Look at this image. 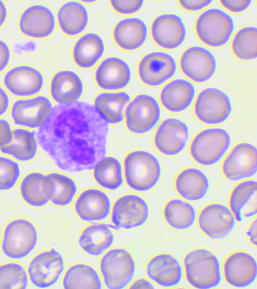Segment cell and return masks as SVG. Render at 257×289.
<instances>
[{
	"label": "cell",
	"instance_id": "cell-1",
	"mask_svg": "<svg viewBox=\"0 0 257 289\" xmlns=\"http://www.w3.org/2000/svg\"><path fill=\"white\" fill-rule=\"evenodd\" d=\"M108 124L94 106L76 101L53 106L36 132L39 146L61 170L90 171L105 157Z\"/></svg>",
	"mask_w": 257,
	"mask_h": 289
},
{
	"label": "cell",
	"instance_id": "cell-2",
	"mask_svg": "<svg viewBox=\"0 0 257 289\" xmlns=\"http://www.w3.org/2000/svg\"><path fill=\"white\" fill-rule=\"evenodd\" d=\"M185 278L192 287L210 289L218 286L222 280V271L218 257L204 248L193 249L183 258Z\"/></svg>",
	"mask_w": 257,
	"mask_h": 289
},
{
	"label": "cell",
	"instance_id": "cell-3",
	"mask_svg": "<svg viewBox=\"0 0 257 289\" xmlns=\"http://www.w3.org/2000/svg\"><path fill=\"white\" fill-rule=\"evenodd\" d=\"M123 165L126 183L136 191H150L161 179V163L155 155L149 152L136 150L130 152L125 156Z\"/></svg>",
	"mask_w": 257,
	"mask_h": 289
},
{
	"label": "cell",
	"instance_id": "cell-4",
	"mask_svg": "<svg viewBox=\"0 0 257 289\" xmlns=\"http://www.w3.org/2000/svg\"><path fill=\"white\" fill-rule=\"evenodd\" d=\"M231 144L229 132L222 127H210L197 133L190 145L189 152L193 160L206 167L218 163L225 155Z\"/></svg>",
	"mask_w": 257,
	"mask_h": 289
},
{
	"label": "cell",
	"instance_id": "cell-5",
	"mask_svg": "<svg viewBox=\"0 0 257 289\" xmlns=\"http://www.w3.org/2000/svg\"><path fill=\"white\" fill-rule=\"evenodd\" d=\"M198 38L207 46L218 48L225 45L234 31L232 17L224 10L210 8L203 12L195 23Z\"/></svg>",
	"mask_w": 257,
	"mask_h": 289
},
{
	"label": "cell",
	"instance_id": "cell-6",
	"mask_svg": "<svg viewBox=\"0 0 257 289\" xmlns=\"http://www.w3.org/2000/svg\"><path fill=\"white\" fill-rule=\"evenodd\" d=\"M39 239L35 225L24 218L9 222L3 234L1 248L4 255L15 260L28 256L36 248Z\"/></svg>",
	"mask_w": 257,
	"mask_h": 289
},
{
	"label": "cell",
	"instance_id": "cell-7",
	"mask_svg": "<svg viewBox=\"0 0 257 289\" xmlns=\"http://www.w3.org/2000/svg\"><path fill=\"white\" fill-rule=\"evenodd\" d=\"M136 269L133 256L124 248L108 250L100 262V270L104 285L109 289L126 287L133 279Z\"/></svg>",
	"mask_w": 257,
	"mask_h": 289
},
{
	"label": "cell",
	"instance_id": "cell-8",
	"mask_svg": "<svg viewBox=\"0 0 257 289\" xmlns=\"http://www.w3.org/2000/svg\"><path fill=\"white\" fill-rule=\"evenodd\" d=\"M233 110L230 96L223 90L210 87L201 91L196 99L194 112L201 122L215 125L225 122Z\"/></svg>",
	"mask_w": 257,
	"mask_h": 289
},
{
	"label": "cell",
	"instance_id": "cell-9",
	"mask_svg": "<svg viewBox=\"0 0 257 289\" xmlns=\"http://www.w3.org/2000/svg\"><path fill=\"white\" fill-rule=\"evenodd\" d=\"M125 123L132 132L143 134L152 130L161 118V108L152 95L142 93L137 95L128 104L125 111Z\"/></svg>",
	"mask_w": 257,
	"mask_h": 289
},
{
	"label": "cell",
	"instance_id": "cell-10",
	"mask_svg": "<svg viewBox=\"0 0 257 289\" xmlns=\"http://www.w3.org/2000/svg\"><path fill=\"white\" fill-rule=\"evenodd\" d=\"M65 270L61 254L52 248L35 256L29 263L27 272L32 284L41 288L55 284Z\"/></svg>",
	"mask_w": 257,
	"mask_h": 289
},
{
	"label": "cell",
	"instance_id": "cell-11",
	"mask_svg": "<svg viewBox=\"0 0 257 289\" xmlns=\"http://www.w3.org/2000/svg\"><path fill=\"white\" fill-rule=\"evenodd\" d=\"M197 219L202 232L210 239L218 241L230 235L235 228L236 221L230 208L219 203L204 206Z\"/></svg>",
	"mask_w": 257,
	"mask_h": 289
},
{
	"label": "cell",
	"instance_id": "cell-12",
	"mask_svg": "<svg viewBox=\"0 0 257 289\" xmlns=\"http://www.w3.org/2000/svg\"><path fill=\"white\" fill-rule=\"evenodd\" d=\"M150 215L149 206L140 196L123 195L114 202L111 211V221L115 230H125L144 225Z\"/></svg>",
	"mask_w": 257,
	"mask_h": 289
},
{
	"label": "cell",
	"instance_id": "cell-13",
	"mask_svg": "<svg viewBox=\"0 0 257 289\" xmlns=\"http://www.w3.org/2000/svg\"><path fill=\"white\" fill-rule=\"evenodd\" d=\"M222 171L226 179L236 182L254 177L257 172V150L253 144H236L224 160Z\"/></svg>",
	"mask_w": 257,
	"mask_h": 289
},
{
	"label": "cell",
	"instance_id": "cell-14",
	"mask_svg": "<svg viewBox=\"0 0 257 289\" xmlns=\"http://www.w3.org/2000/svg\"><path fill=\"white\" fill-rule=\"evenodd\" d=\"M190 133L188 124L176 117L163 120L158 126L154 137L157 150L168 157L176 156L186 148Z\"/></svg>",
	"mask_w": 257,
	"mask_h": 289
},
{
	"label": "cell",
	"instance_id": "cell-15",
	"mask_svg": "<svg viewBox=\"0 0 257 289\" xmlns=\"http://www.w3.org/2000/svg\"><path fill=\"white\" fill-rule=\"evenodd\" d=\"M177 70V62L170 54L154 51L145 55L138 65L140 79L145 84L159 86L172 78Z\"/></svg>",
	"mask_w": 257,
	"mask_h": 289
},
{
	"label": "cell",
	"instance_id": "cell-16",
	"mask_svg": "<svg viewBox=\"0 0 257 289\" xmlns=\"http://www.w3.org/2000/svg\"><path fill=\"white\" fill-rule=\"evenodd\" d=\"M217 60L208 49L200 46L188 48L182 53L180 66L183 73L196 83H204L215 74Z\"/></svg>",
	"mask_w": 257,
	"mask_h": 289
},
{
	"label": "cell",
	"instance_id": "cell-17",
	"mask_svg": "<svg viewBox=\"0 0 257 289\" xmlns=\"http://www.w3.org/2000/svg\"><path fill=\"white\" fill-rule=\"evenodd\" d=\"M53 107L49 98L38 95L16 100L11 107V116L15 125L26 128H38Z\"/></svg>",
	"mask_w": 257,
	"mask_h": 289
},
{
	"label": "cell",
	"instance_id": "cell-18",
	"mask_svg": "<svg viewBox=\"0 0 257 289\" xmlns=\"http://www.w3.org/2000/svg\"><path fill=\"white\" fill-rule=\"evenodd\" d=\"M226 282L236 288H245L253 284L257 277V262L249 253L237 251L230 254L223 265Z\"/></svg>",
	"mask_w": 257,
	"mask_h": 289
},
{
	"label": "cell",
	"instance_id": "cell-19",
	"mask_svg": "<svg viewBox=\"0 0 257 289\" xmlns=\"http://www.w3.org/2000/svg\"><path fill=\"white\" fill-rule=\"evenodd\" d=\"M3 82L12 94L21 97L33 96L39 93L44 85L43 75L32 66L14 67L5 74Z\"/></svg>",
	"mask_w": 257,
	"mask_h": 289
},
{
	"label": "cell",
	"instance_id": "cell-20",
	"mask_svg": "<svg viewBox=\"0 0 257 289\" xmlns=\"http://www.w3.org/2000/svg\"><path fill=\"white\" fill-rule=\"evenodd\" d=\"M151 33L155 43L167 50L179 47L184 42L187 35L182 19L176 14L169 13L161 14L153 20Z\"/></svg>",
	"mask_w": 257,
	"mask_h": 289
},
{
	"label": "cell",
	"instance_id": "cell-21",
	"mask_svg": "<svg viewBox=\"0 0 257 289\" xmlns=\"http://www.w3.org/2000/svg\"><path fill=\"white\" fill-rule=\"evenodd\" d=\"M19 27L21 33L27 37L46 38L51 36L55 30V15L46 6L33 5L27 8L22 13Z\"/></svg>",
	"mask_w": 257,
	"mask_h": 289
},
{
	"label": "cell",
	"instance_id": "cell-22",
	"mask_svg": "<svg viewBox=\"0 0 257 289\" xmlns=\"http://www.w3.org/2000/svg\"><path fill=\"white\" fill-rule=\"evenodd\" d=\"M147 276L157 284L166 288L174 287L182 281L183 266L173 254L163 252L152 257L146 265Z\"/></svg>",
	"mask_w": 257,
	"mask_h": 289
},
{
	"label": "cell",
	"instance_id": "cell-23",
	"mask_svg": "<svg viewBox=\"0 0 257 289\" xmlns=\"http://www.w3.org/2000/svg\"><path fill=\"white\" fill-rule=\"evenodd\" d=\"M97 85L106 90L123 89L130 83L132 70L123 59L110 56L103 59L97 66L94 75Z\"/></svg>",
	"mask_w": 257,
	"mask_h": 289
},
{
	"label": "cell",
	"instance_id": "cell-24",
	"mask_svg": "<svg viewBox=\"0 0 257 289\" xmlns=\"http://www.w3.org/2000/svg\"><path fill=\"white\" fill-rule=\"evenodd\" d=\"M74 208L81 220L88 222L100 221L109 216L111 202L104 192L91 188L81 193L75 202Z\"/></svg>",
	"mask_w": 257,
	"mask_h": 289
},
{
	"label": "cell",
	"instance_id": "cell-25",
	"mask_svg": "<svg viewBox=\"0 0 257 289\" xmlns=\"http://www.w3.org/2000/svg\"><path fill=\"white\" fill-rule=\"evenodd\" d=\"M210 184L207 175L196 168H187L179 173L175 180L178 194L185 200L199 201L209 191Z\"/></svg>",
	"mask_w": 257,
	"mask_h": 289
},
{
	"label": "cell",
	"instance_id": "cell-26",
	"mask_svg": "<svg viewBox=\"0 0 257 289\" xmlns=\"http://www.w3.org/2000/svg\"><path fill=\"white\" fill-rule=\"evenodd\" d=\"M196 89L190 81L182 78L173 80L162 89L160 99L163 106L173 113H180L192 104Z\"/></svg>",
	"mask_w": 257,
	"mask_h": 289
},
{
	"label": "cell",
	"instance_id": "cell-27",
	"mask_svg": "<svg viewBox=\"0 0 257 289\" xmlns=\"http://www.w3.org/2000/svg\"><path fill=\"white\" fill-rule=\"evenodd\" d=\"M148 29L145 22L140 18L123 19L115 25L112 33L113 40L121 49L129 51L136 50L146 42Z\"/></svg>",
	"mask_w": 257,
	"mask_h": 289
},
{
	"label": "cell",
	"instance_id": "cell-28",
	"mask_svg": "<svg viewBox=\"0 0 257 289\" xmlns=\"http://www.w3.org/2000/svg\"><path fill=\"white\" fill-rule=\"evenodd\" d=\"M256 190L254 180H243L232 189L229 206L237 222H242L243 217L250 218L256 215Z\"/></svg>",
	"mask_w": 257,
	"mask_h": 289
},
{
	"label": "cell",
	"instance_id": "cell-29",
	"mask_svg": "<svg viewBox=\"0 0 257 289\" xmlns=\"http://www.w3.org/2000/svg\"><path fill=\"white\" fill-rule=\"evenodd\" d=\"M84 86L80 77L74 71L63 70L52 77L50 86L52 99L59 104L77 101L82 95Z\"/></svg>",
	"mask_w": 257,
	"mask_h": 289
},
{
	"label": "cell",
	"instance_id": "cell-30",
	"mask_svg": "<svg viewBox=\"0 0 257 289\" xmlns=\"http://www.w3.org/2000/svg\"><path fill=\"white\" fill-rule=\"evenodd\" d=\"M113 224L98 223L85 227L78 239L80 248L87 254L97 257L102 255L112 245L114 235Z\"/></svg>",
	"mask_w": 257,
	"mask_h": 289
},
{
	"label": "cell",
	"instance_id": "cell-31",
	"mask_svg": "<svg viewBox=\"0 0 257 289\" xmlns=\"http://www.w3.org/2000/svg\"><path fill=\"white\" fill-rule=\"evenodd\" d=\"M104 51L105 44L101 37L95 33H87L76 42L72 51L73 59L78 67L89 69L98 62Z\"/></svg>",
	"mask_w": 257,
	"mask_h": 289
},
{
	"label": "cell",
	"instance_id": "cell-32",
	"mask_svg": "<svg viewBox=\"0 0 257 289\" xmlns=\"http://www.w3.org/2000/svg\"><path fill=\"white\" fill-rule=\"evenodd\" d=\"M59 26L62 32L69 36L81 34L86 28L89 20L85 6L77 1L64 3L57 14Z\"/></svg>",
	"mask_w": 257,
	"mask_h": 289
},
{
	"label": "cell",
	"instance_id": "cell-33",
	"mask_svg": "<svg viewBox=\"0 0 257 289\" xmlns=\"http://www.w3.org/2000/svg\"><path fill=\"white\" fill-rule=\"evenodd\" d=\"M13 133L12 142L0 148L1 153L21 162L33 160L38 152L36 132L26 128L18 127L13 130Z\"/></svg>",
	"mask_w": 257,
	"mask_h": 289
},
{
	"label": "cell",
	"instance_id": "cell-34",
	"mask_svg": "<svg viewBox=\"0 0 257 289\" xmlns=\"http://www.w3.org/2000/svg\"><path fill=\"white\" fill-rule=\"evenodd\" d=\"M131 99L125 91L102 92L95 97L94 107L108 124H116L124 120L123 109Z\"/></svg>",
	"mask_w": 257,
	"mask_h": 289
},
{
	"label": "cell",
	"instance_id": "cell-35",
	"mask_svg": "<svg viewBox=\"0 0 257 289\" xmlns=\"http://www.w3.org/2000/svg\"><path fill=\"white\" fill-rule=\"evenodd\" d=\"M163 217L172 228L179 231L186 230L195 223L197 213L196 208L190 202L180 198H173L165 205Z\"/></svg>",
	"mask_w": 257,
	"mask_h": 289
},
{
	"label": "cell",
	"instance_id": "cell-36",
	"mask_svg": "<svg viewBox=\"0 0 257 289\" xmlns=\"http://www.w3.org/2000/svg\"><path fill=\"white\" fill-rule=\"evenodd\" d=\"M20 192L24 202L33 207H43L50 201L46 175L41 172L26 175L21 181Z\"/></svg>",
	"mask_w": 257,
	"mask_h": 289
},
{
	"label": "cell",
	"instance_id": "cell-37",
	"mask_svg": "<svg viewBox=\"0 0 257 289\" xmlns=\"http://www.w3.org/2000/svg\"><path fill=\"white\" fill-rule=\"evenodd\" d=\"M93 177L102 188L111 191L117 190L123 183L121 163L114 157H104L95 165Z\"/></svg>",
	"mask_w": 257,
	"mask_h": 289
},
{
	"label": "cell",
	"instance_id": "cell-38",
	"mask_svg": "<svg viewBox=\"0 0 257 289\" xmlns=\"http://www.w3.org/2000/svg\"><path fill=\"white\" fill-rule=\"evenodd\" d=\"M50 200L57 206H66L73 201L77 192L75 181L69 177L57 172L46 175Z\"/></svg>",
	"mask_w": 257,
	"mask_h": 289
},
{
	"label": "cell",
	"instance_id": "cell-39",
	"mask_svg": "<svg viewBox=\"0 0 257 289\" xmlns=\"http://www.w3.org/2000/svg\"><path fill=\"white\" fill-rule=\"evenodd\" d=\"M65 288H99L103 287L97 271L91 266L77 263L70 266L63 276Z\"/></svg>",
	"mask_w": 257,
	"mask_h": 289
},
{
	"label": "cell",
	"instance_id": "cell-40",
	"mask_svg": "<svg viewBox=\"0 0 257 289\" xmlns=\"http://www.w3.org/2000/svg\"><path fill=\"white\" fill-rule=\"evenodd\" d=\"M257 30L255 27L247 26L239 30L234 35L231 49L239 60L250 61L257 56Z\"/></svg>",
	"mask_w": 257,
	"mask_h": 289
},
{
	"label": "cell",
	"instance_id": "cell-41",
	"mask_svg": "<svg viewBox=\"0 0 257 289\" xmlns=\"http://www.w3.org/2000/svg\"><path fill=\"white\" fill-rule=\"evenodd\" d=\"M28 285V275L22 265L9 262L0 265V288L25 289Z\"/></svg>",
	"mask_w": 257,
	"mask_h": 289
},
{
	"label": "cell",
	"instance_id": "cell-42",
	"mask_svg": "<svg viewBox=\"0 0 257 289\" xmlns=\"http://www.w3.org/2000/svg\"><path fill=\"white\" fill-rule=\"evenodd\" d=\"M21 175V168L17 161L6 156H0V191L14 188Z\"/></svg>",
	"mask_w": 257,
	"mask_h": 289
},
{
	"label": "cell",
	"instance_id": "cell-43",
	"mask_svg": "<svg viewBox=\"0 0 257 289\" xmlns=\"http://www.w3.org/2000/svg\"><path fill=\"white\" fill-rule=\"evenodd\" d=\"M114 11L122 15H132L139 12L143 7L144 1H111Z\"/></svg>",
	"mask_w": 257,
	"mask_h": 289
},
{
	"label": "cell",
	"instance_id": "cell-44",
	"mask_svg": "<svg viewBox=\"0 0 257 289\" xmlns=\"http://www.w3.org/2000/svg\"><path fill=\"white\" fill-rule=\"evenodd\" d=\"M13 138V130L10 122L5 118H0V148L9 144Z\"/></svg>",
	"mask_w": 257,
	"mask_h": 289
},
{
	"label": "cell",
	"instance_id": "cell-45",
	"mask_svg": "<svg viewBox=\"0 0 257 289\" xmlns=\"http://www.w3.org/2000/svg\"><path fill=\"white\" fill-rule=\"evenodd\" d=\"M251 1H220L221 5L228 11L234 13H241L248 8Z\"/></svg>",
	"mask_w": 257,
	"mask_h": 289
},
{
	"label": "cell",
	"instance_id": "cell-46",
	"mask_svg": "<svg viewBox=\"0 0 257 289\" xmlns=\"http://www.w3.org/2000/svg\"><path fill=\"white\" fill-rule=\"evenodd\" d=\"M212 1H179L180 5L184 9L191 12L200 11L209 6Z\"/></svg>",
	"mask_w": 257,
	"mask_h": 289
},
{
	"label": "cell",
	"instance_id": "cell-47",
	"mask_svg": "<svg viewBox=\"0 0 257 289\" xmlns=\"http://www.w3.org/2000/svg\"><path fill=\"white\" fill-rule=\"evenodd\" d=\"M11 51L8 44L0 39V73L9 65L11 59Z\"/></svg>",
	"mask_w": 257,
	"mask_h": 289
},
{
	"label": "cell",
	"instance_id": "cell-48",
	"mask_svg": "<svg viewBox=\"0 0 257 289\" xmlns=\"http://www.w3.org/2000/svg\"><path fill=\"white\" fill-rule=\"evenodd\" d=\"M10 104V98L7 92L0 86V117L8 111Z\"/></svg>",
	"mask_w": 257,
	"mask_h": 289
},
{
	"label": "cell",
	"instance_id": "cell-49",
	"mask_svg": "<svg viewBox=\"0 0 257 289\" xmlns=\"http://www.w3.org/2000/svg\"><path fill=\"white\" fill-rule=\"evenodd\" d=\"M256 228L257 219L255 217L246 232V235L249 238L250 242L255 247H256L257 244Z\"/></svg>",
	"mask_w": 257,
	"mask_h": 289
},
{
	"label": "cell",
	"instance_id": "cell-50",
	"mask_svg": "<svg viewBox=\"0 0 257 289\" xmlns=\"http://www.w3.org/2000/svg\"><path fill=\"white\" fill-rule=\"evenodd\" d=\"M130 288H155L154 284L145 278H139L135 280L129 287Z\"/></svg>",
	"mask_w": 257,
	"mask_h": 289
},
{
	"label": "cell",
	"instance_id": "cell-51",
	"mask_svg": "<svg viewBox=\"0 0 257 289\" xmlns=\"http://www.w3.org/2000/svg\"><path fill=\"white\" fill-rule=\"evenodd\" d=\"M8 17V10L5 3L0 0V28L5 23Z\"/></svg>",
	"mask_w": 257,
	"mask_h": 289
},
{
	"label": "cell",
	"instance_id": "cell-52",
	"mask_svg": "<svg viewBox=\"0 0 257 289\" xmlns=\"http://www.w3.org/2000/svg\"><path fill=\"white\" fill-rule=\"evenodd\" d=\"M82 2V3H84L85 4H91V3H94L95 1H83Z\"/></svg>",
	"mask_w": 257,
	"mask_h": 289
},
{
	"label": "cell",
	"instance_id": "cell-53",
	"mask_svg": "<svg viewBox=\"0 0 257 289\" xmlns=\"http://www.w3.org/2000/svg\"><path fill=\"white\" fill-rule=\"evenodd\" d=\"M1 228H0V240H1Z\"/></svg>",
	"mask_w": 257,
	"mask_h": 289
}]
</instances>
